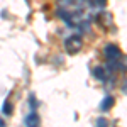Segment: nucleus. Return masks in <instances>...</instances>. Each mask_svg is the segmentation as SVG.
<instances>
[{
  "instance_id": "1",
  "label": "nucleus",
  "mask_w": 127,
  "mask_h": 127,
  "mask_svg": "<svg viewBox=\"0 0 127 127\" xmlns=\"http://www.w3.org/2000/svg\"><path fill=\"white\" fill-rule=\"evenodd\" d=\"M64 46H66V51H68L69 54H75V53H78L80 49H81V39L76 37V36H73V37L66 39Z\"/></svg>"
},
{
  "instance_id": "2",
  "label": "nucleus",
  "mask_w": 127,
  "mask_h": 127,
  "mask_svg": "<svg viewBox=\"0 0 127 127\" xmlns=\"http://www.w3.org/2000/svg\"><path fill=\"white\" fill-rule=\"evenodd\" d=\"M103 54L108 61H115V59L120 56V49L115 46V44H107L105 49H103Z\"/></svg>"
},
{
  "instance_id": "3",
  "label": "nucleus",
  "mask_w": 127,
  "mask_h": 127,
  "mask_svg": "<svg viewBox=\"0 0 127 127\" xmlns=\"http://www.w3.org/2000/svg\"><path fill=\"white\" fill-rule=\"evenodd\" d=\"M26 126L27 127H39V117L36 114H29L26 117Z\"/></svg>"
},
{
  "instance_id": "4",
  "label": "nucleus",
  "mask_w": 127,
  "mask_h": 127,
  "mask_svg": "<svg viewBox=\"0 0 127 127\" xmlns=\"http://www.w3.org/2000/svg\"><path fill=\"white\" fill-rule=\"evenodd\" d=\"M114 102H115L114 97H105V98H103V102L100 103V108H102L103 112H105V110H110V108L114 107Z\"/></svg>"
},
{
  "instance_id": "5",
  "label": "nucleus",
  "mask_w": 127,
  "mask_h": 127,
  "mask_svg": "<svg viewBox=\"0 0 127 127\" xmlns=\"http://www.w3.org/2000/svg\"><path fill=\"white\" fill-rule=\"evenodd\" d=\"M93 76H95V78H98L100 81H103V80L107 78V71L102 68V66H97V68L93 69Z\"/></svg>"
},
{
  "instance_id": "6",
  "label": "nucleus",
  "mask_w": 127,
  "mask_h": 127,
  "mask_svg": "<svg viewBox=\"0 0 127 127\" xmlns=\"http://www.w3.org/2000/svg\"><path fill=\"white\" fill-rule=\"evenodd\" d=\"M120 69H127V58H122V59H119V64H117Z\"/></svg>"
},
{
  "instance_id": "7",
  "label": "nucleus",
  "mask_w": 127,
  "mask_h": 127,
  "mask_svg": "<svg viewBox=\"0 0 127 127\" xmlns=\"http://www.w3.org/2000/svg\"><path fill=\"white\" fill-rule=\"evenodd\" d=\"M107 126H108V122L105 120V119H102V117H100V119L97 120V127H107Z\"/></svg>"
},
{
  "instance_id": "8",
  "label": "nucleus",
  "mask_w": 127,
  "mask_h": 127,
  "mask_svg": "<svg viewBox=\"0 0 127 127\" xmlns=\"http://www.w3.org/2000/svg\"><path fill=\"white\" fill-rule=\"evenodd\" d=\"M3 112H5V115H10V112H12V105L5 102V105H3Z\"/></svg>"
},
{
  "instance_id": "9",
  "label": "nucleus",
  "mask_w": 127,
  "mask_h": 127,
  "mask_svg": "<svg viewBox=\"0 0 127 127\" xmlns=\"http://www.w3.org/2000/svg\"><path fill=\"white\" fill-rule=\"evenodd\" d=\"M124 93H127V81L124 83Z\"/></svg>"
},
{
  "instance_id": "10",
  "label": "nucleus",
  "mask_w": 127,
  "mask_h": 127,
  "mask_svg": "<svg viewBox=\"0 0 127 127\" xmlns=\"http://www.w3.org/2000/svg\"><path fill=\"white\" fill-rule=\"evenodd\" d=\"M0 127H3V122H2V120H0Z\"/></svg>"
}]
</instances>
